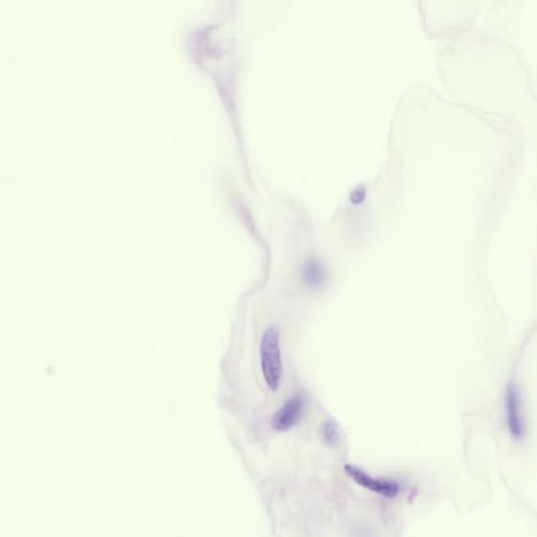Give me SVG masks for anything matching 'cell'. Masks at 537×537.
Masks as SVG:
<instances>
[{
    "instance_id": "6da1fadb",
    "label": "cell",
    "mask_w": 537,
    "mask_h": 537,
    "mask_svg": "<svg viewBox=\"0 0 537 537\" xmlns=\"http://www.w3.org/2000/svg\"><path fill=\"white\" fill-rule=\"evenodd\" d=\"M260 367L266 384L272 391H277L282 377V350L279 331L270 327L260 341Z\"/></svg>"
},
{
    "instance_id": "7a4b0ae2",
    "label": "cell",
    "mask_w": 537,
    "mask_h": 537,
    "mask_svg": "<svg viewBox=\"0 0 537 537\" xmlns=\"http://www.w3.org/2000/svg\"><path fill=\"white\" fill-rule=\"evenodd\" d=\"M505 412L507 429L514 440L523 441L527 436V422L524 412L523 396L517 381L511 380L505 393Z\"/></svg>"
},
{
    "instance_id": "3957f363",
    "label": "cell",
    "mask_w": 537,
    "mask_h": 537,
    "mask_svg": "<svg viewBox=\"0 0 537 537\" xmlns=\"http://www.w3.org/2000/svg\"><path fill=\"white\" fill-rule=\"evenodd\" d=\"M307 410V398L303 393L291 396L284 405L274 414L272 429L276 431H286L301 422Z\"/></svg>"
},
{
    "instance_id": "277c9868",
    "label": "cell",
    "mask_w": 537,
    "mask_h": 537,
    "mask_svg": "<svg viewBox=\"0 0 537 537\" xmlns=\"http://www.w3.org/2000/svg\"><path fill=\"white\" fill-rule=\"evenodd\" d=\"M346 472L353 479V481H355V483L358 484L365 489L375 492L379 495L393 498L399 495L400 491H401L399 484L393 482V481L374 478V476H369L367 472L354 467V466H346Z\"/></svg>"
},
{
    "instance_id": "5b68a950",
    "label": "cell",
    "mask_w": 537,
    "mask_h": 537,
    "mask_svg": "<svg viewBox=\"0 0 537 537\" xmlns=\"http://www.w3.org/2000/svg\"><path fill=\"white\" fill-rule=\"evenodd\" d=\"M301 280L310 289L322 288L327 282V270L320 260L310 258L301 268Z\"/></svg>"
},
{
    "instance_id": "8992f818",
    "label": "cell",
    "mask_w": 537,
    "mask_h": 537,
    "mask_svg": "<svg viewBox=\"0 0 537 537\" xmlns=\"http://www.w3.org/2000/svg\"><path fill=\"white\" fill-rule=\"evenodd\" d=\"M322 436L324 442L329 443V444L333 445L339 440V431H338V427L334 424L331 421L322 423Z\"/></svg>"
}]
</instances>
